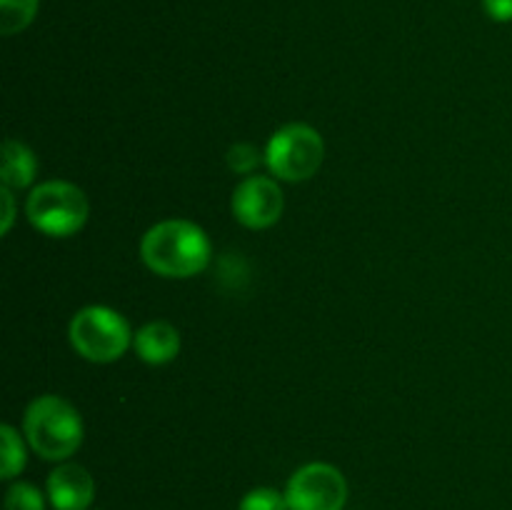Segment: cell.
<instances>
[{"label":"cell","instance_id":"obj_9","mask_svg":"<svg viewBox=\"0 0 512 510\" xmlns=\"http://www.w3.org/2000/svg\"><path fill=\"white\" fill-rule=\"evenodd\" d=\"M180 330L168 320H150L133 335V350L143 363L168 365L180 353Z\"/></svg>","mask_w":512,"mask_h":510},{"label":"cell","instance_id":"obj_16","mask_svg":"<svg viewBox=\"0 0 512 510\" xmlns=\"http://www.w3.org/2000/svg\"><path fill=\"white\" fill-rule=\"evenodd\" d=\"M0 205H3V215H0V233L8 235L15 223V195L10 188H0Z\"/></svg>","mask_w":512,"mask_h":510},{"label":"cell","instance_id":"obj_14","mask_svg":"<svg viewBox=\"0 0 512 510\" xmlns=\"http://www.w3.org/2000/svg\"><path fill=\"white\" fill-rule=\"evenodd\" d=\"M5 510H45V498L33 483H13L5 493Z\"/></svg>","mask_w":512,"mask_h":510},{"label":"cell","instance_id":"obj_6","mask_svg":"<svg viewBox=\"0 0 512 510\" xmlns=\"http://www.w3.org/2000/svg\"><path fill=\"white\" fill-rule=\"evenodd\" d=\"M285 500L290 510H343L348 503V480L335 465L308 463L290 475Z\"/></svg>","mask_w":512,"mask_h":510},{"label":"cell","instance_id":"obj_11","mask_svg":"<svg viewBox=\"0 0 512 510\" xmlns=\"http://www.w3.org/2000/svg\"><path fill=\"white\" fill-rule=\"evenodd\" d=\"M25 463H28V448L25 440L13 425H3L0 428V478L13 480L15 475L23 473Z\"/></svg>","mask_w":512,"mask_h":510},{"label":"cell","instance_id":"obj_8","mask_svg":"<svg viewBox=\"0 0 512 510\" xmlns=\"http://www.w3.org/2000/svg\"><path fill=\"white\" fill-rule=\"evenodd\" d=\"M45 490L55 510H88L95 498V480L83 465L60 463L48 475Z\"/></svg>","mask_w":512,"mask_h":510},{"label":"cell","instance_id":"obj_15","mask_svg":"<svg viewBox=\"0 0 512 510\" xmlns=\"http://www.w3.org/2000/svg\"><path fill=\"white\" fill-rule=\"evenodd\" d=\"M240 510H290L285 493L275 488H255L240 500Z\"/></svg>","mask_w":512,"mask_h":510},{"label":"cell","instance_id":"obj_5","mask_svg":"<svg viewBox=\"0 0 512 510\" xmlns=\"http://www.w3.org/2000/svg\"><path fill=\"white\" fill-rule=\"evenodd\" d=\"M265 165L283 183H303L320 170L325 160V140L313 125L288 123L270 135L265 145Z\"/></svg>","mask_w":512,"mask_h":510},{"label":"cell","instance_id":"obj_13","mask_svg":"<svg viewBox=\"0 0 512 510\" xmlns=\"http://www.w3.org/2000/svg\"><path fill=\"white\" fill-rule=\"evenodd\" d=\"M225 163H228V168L233 173L248 178V175H255V168L260 163H265V153H260L253 143H235L225 153Z\"/></svg>","mask_w":512,"mask_h":510},{"label":"cell","instance_id":"obj_1","mask_svg":"<svg viewBox=\"0 0 512 510\" xmlns=\"http://www.w3.org/2000/svg\"><path fill=\"white\" fill-rule=\"evenodd\" d=\"M210 258H213V243L193 220H160L140 240V260L160 278H193L208 268Z\"/></svg>","mask_w":512,"mask_h":510},{"label":"cell","instance_id":"obj_10","mask_svg":"<svg viewBox=\"0 0 512 510\" xmlns=\"http://www.w3.org/2000/svg\"><path fill=\"white\" fill-rule=\"evenodd\" d=\"M3 165H0V180L3 188L23 190L35 183L38 175V160L35 153L18 138H8L3 143V155H0Z\"/></svg>","mask_w":512,"mask_h":510},{"label":"cell","instance_id":"obj_4","mask_svg":"<svg viewBox=\"0 0 512 510\" xmlns=\"http://www.w3.org/2000/svg\"><path fill=\"white\" fill-rule=\"evenodd\" d=\"M25 215L38 233L48 238H70L88 223L90 205L83 190L68 180H45L30 190Z\"/></svg>","mask_w":512,"mask_h":510},{"label":"cell","instance_id":"obj_12","mask_svg":"<svg viewBox=\"0 0 512 510\" xmlns=\"http://www.w3.org/2000/svg\"><path fill=\"white\" fill-rule=\"evenodd\" d=\"M40 0H0V33L15 35L38 15Z\"/></svg>","mask_w":512,"mask_h":510},{"label":"cell","instance_id":"obj_7","mask_svg":"<svg viewBox=\"0 0 512 510\" xmlns=\"http://www.w3.org/2000/svg\"><path fill=\"white\" fill-rule=\"evenodd\" d=\"M230 208L243 228L268 230L283 218V188L270 175H248L235 185Z\"/></svg>","mask_w":512,"mask_h":510},{"label":"cell","instance_id":"obj_2","mask_svg":"<svg viewBox=\"0 0 512 510\" xmlns=\"http://www.w3.org/2000/svg\"><path fill=\"white\" fill-rule=\"evenodd\" d=\"M23 435L43 460H68L83 445L85 425L78 408L60 395H38L25 408Z\"/></svg>","mask_w":512,"mask_h":510},{"label":"cell","instance_id":"obj_17","mask_svg":"<svg viewBox=\"0 0 512 510\" xmlns=\"http://www.w3.org/2000/svg\"><path fill=\"white\" fill-rule=\"evenodd\" d=\"M483 8L495 23H510L512 20V0H483Z\"/></svg>","mask_w":512,"mask_h":510},{"label":"cell","instance_id":"obj_3","mask_svg":"<svg viewBox=\"0 0 512 510\" xmlns=\"http://www.w3.org/2000/svg\"><path fill=\"white\" fill-rule=\"evenodd\" d=\"M133 330L123 313L108 305H85L73 315L68 328L70 345L88 363H115L133 345Z\"/></svg>","mask_w":512,"mask_h":510}]
</instances>
